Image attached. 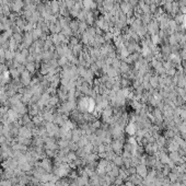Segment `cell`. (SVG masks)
<instances>
[{
  "label": "cell",
  "instance_id": "1",
  "mask_svg": "<svg viewBox=\"0 0 186 186\" xmlns=\"http://www.w3.org/2000/svg\"><path fill=\"white\" fill-rule=\"evenodd\" d=\"M19 117H20V115L18 114L16 111H14L13 109H8V112H7V118H8V122L14 123V122H16V120L19 119Z\"/></svg>",
  "mask_w": 186,
  "mask_h": 186
},
{
  "label": "cell",
  "instance_id": "2",
  "mask_svg": "<svg viewBox=\"0 0 186 186\" xmlns=\"http://www.w3.org/2000/svg\"><path fill=\"white\" fill-rule=\"evenodd\" d=\"M18 135L19 137H22V138H27V139H30L31 137H32V130L30 129V128H27V127H20L19 128V132H18Z\"/></svg>",
  "mask_w": 186,
  "mask_h": 186
},
{
  "label": "cell",
  "instance_id": "3",
  "mask_svg": "<svg viewBox=\"0 0 186 186\" xmlns=\"http://www.w3.org/2000/svg\"><path fill=\"white\" fill-rule=\"evenodd\" d=\"M35 41H34V38L32 36V33L31 32H25L24 33V35H23V43L25 44V46H26L27 48H30V46L34 43Z\"/></svg>",
  "mask_w": 186,
  "mask_h": 186
},
{
  "label": "cell",
  "instance_id": "4",
  "mask_svg": "<svg viewBox=\"0 0 186 186\" xmlns=\"http://www.w3.org/2000/svg\"><path fill=\"white\" fill-rule=\"evenodd\" d=\"M59 8L60 3L58 0H52L50 1V10H52V13L54 16H58L59 14Z\"/></svg>",
  "mask_w": 186,
  "mask_h": 186
},
{
  "label": "cell",
  "instance_id": "5",
  "mask_svg": "<svg viewBox=\"0 0 186 186\" xmlns=\"http://www.w3.org/2000/svg\"><path fill=\"white\" fill-rule=\"evenodd\" d=\"M39 166L42 168V169H44L46 172H50L52 171V164H50V162H49V160H43L41 163H39Z\"/></svg>",
  "mask_w": 186,
  "mask_h": 186
},
{
  "label": "cell",
  "instance_id": "6",
  "mask_svg": "<svg viewBox=\"0 0 186 186\" xmlns=\"http://www.w3.org/2000/svg\"><path fill=\"white\" fill-rule=\"evenodd\" d=\"M19 45H20V44L16 43V41L13 37L9 38V49H10V50L16 52V49L19 48Z\"/></svg>",
  "mask_w": 186,
  "mask_h": 186
},
{
  "label": "cell",
  "instance_id": "7",
  "mask_svg": "<svg viewBox=\"0 0 186 186\" xmlns=\"http://www.w3.org/2000/svg\"><path fill=\"white\" fill-rule=\"evenodd\" d=\"M14 60H16L19 64L21 65H25L27 61H26V58L21 54V53H16V56H14Z\"/></svg>",
  "mask_w": 186,
  "mask_h": 186
},
{
  "label": "cell",
  "instance_id": "8",
  "mask_svg": "<svg viewBox=\"0 0 186 186\" xmlns=\"http://www.w3.org/2000/svg\"><path fill=\"white\" fill-rule=\"evenodd\" d=\"M31 33H32V36H33V38H34V41H37V39H39L41 35L43 34V31L39 30V29H37V27H35Z\"/></svg>",
  "mask_w": 186,
  "mask_h": 186
},
{
  "label": "cell",
  "instance_id": "9",
  "mask_svg": "<svg viewBox=\"0 0 186 186\" xmlns=\"http://www.w3.org/2000/svg\"><path fill=\"white\" fill-rule=\"evenodd\" d=\"M36 66L37 65H36L35 62H26V64H25V69L32 75V73H34L35 69H36Z\"/></svg>",
  "mask_w": 186,
  "mask_h": 186
},
{
  "label": "cell",
  "instance_id": "10",
  "mask_svg": "<svg viewBox=\"0 0 186 186\" xmlns=\"http://www.w3.org/2000/svg\"><path fill=\"white\" fill-rule=\"evenodd\" d=\"M58 66H61V67H64V66L67 65V62H68V58L65 57V56H60V58H58Z\"/></svg>",
  "mask_w": 186,
  "mask_h": 186
},
{
  "label": "cell",
  "instance_id": "11",
  "mask_svg": "<svg viewBox=\"0 0 186 186\" xmlns=\"http://www.w3.org/2000/svg\"><path fill=\"white\" fill-rule=\"evenodd\" d=\"M0 186H12V183H11L10 180L0 181Z\"/></svg>",
  "mask_w": 186,
  "mask_h": 186
}]
</instances>
